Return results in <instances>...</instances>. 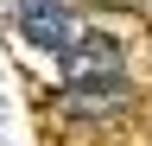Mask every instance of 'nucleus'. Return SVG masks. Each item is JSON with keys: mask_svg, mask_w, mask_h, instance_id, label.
I'll use <instances>...</instances> for the list:
<instances>
[{"mask_svg": "<svg viewBox=\"0 0 152 146\" xmlns=\"http://www.w3.org/2000/svg\"><path fill=\"white\" fill-rule=\"evenodd\" d=\"M19 32H26L38 51H57V57H70V51L89 38L83 19L70 13V0H19Z\"/></svg>", "mask_w": 152, "mask_h": 146, "instance_id": "f257e3e1", "label": "nucleus"}]
</instances>
